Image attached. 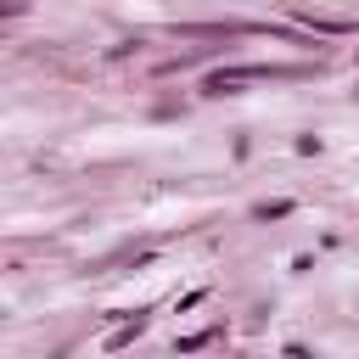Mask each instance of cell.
<instances>
[{"label": "cell", "mask_w": 359, "mask_h": 359, "mask_svg": "<svg viewBox=\"0 0 359 359\" xmlns=\"http://www.w3.org/2000/svg\"><path fill=\"white\" fill-rule=\"evenodd\" d=\"M140 331H146V320H135V325H123V331H112V342H107V348H123V342H135Z\"/></svg>", "instance_id": "cell-2"}, {"label": "cell", "mask_w": 359, "mask_h": 359, "mask_svg": "<svg viewBox=\"0 0 359 359\" xmlns=\"http://www.w3.org/2000/svg\"><path fill=\"white\" fill-rule=\"evenodd\" d=\"M320 73V62H241V67H219V73H208V95H224V90H236V84H286V79H314Z\"/></svg>", "instance_id": "cell-1"}]
</instances>
